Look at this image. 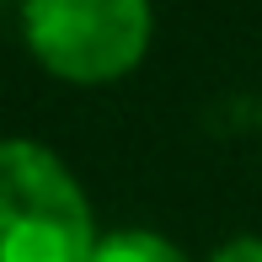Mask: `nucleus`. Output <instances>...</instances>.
<instances>
[{"mask_svg": "<svg viewBox=\"0 0 262 262\" xmlns=\"http://www.w3.org/2000/svg\"><path fill=\"white\" fill-rule=\"evenodd\" d=\"M97 241L80 177L38 139H0V262H91Z\"/></svg>", "mask_w": 262, "mask_h": 262, "instance_id": "1", "label": "nucleus"}, {"mask_svg": "<svg viewBox=\"0 0 262 262\" xmlns=\"http://www.w3.org/2000/svg\"><path fill=\"white\" fill-rule=\"evenodd\" d=\"M150 0H21V43L70 86H113L150 54Z\"/></svg>", "mask_w": 262, "mask_h": 262, "instance_id": "2", "label": "nucleus"}, {"mask_svg": "<svg viewBox=\"0 0 262 262\" xmlns=\"http://www.w3.org/2000/svg\"><path fill=\"white\" fill-rule=\"evenodd\" d=\"M91 262H187V252L161 230H107Z\"/></svg>", "mask_w": 262, "mask_h": 262, "instance_id": "3", "label": "nucleus"}, {"mask_svg": "<svg viewBox=\"0 0 262 262\" xmlns=\"http://www.w3.org/2000/svg\"><path fill=\"white\" fill-rule=\"evenodd\" d=\"M209 262H262V235H230L225 246H214Z\"/></svg>", "mask_w": 262, "mask_h": 262, "instance_id": "4", "label": "nucleus"}, {"mask_svg": "<svg viewBox=\"0 0 262 262\" xmlns=\"http://www.w3.org/2000/svg\"><path fill=\"white\" fill-rule=\"evenodd\" d=\"M0 6H6V0H0Z\"/></svg>", "mask_w": 262, "mask_h": 262, "instance_id": "5", "label": "nucleus"}]
</instances>
